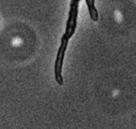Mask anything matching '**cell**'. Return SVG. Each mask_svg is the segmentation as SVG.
Segmentation results:
<instances>
[]
</instances>
